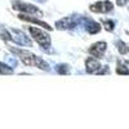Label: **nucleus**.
<instances>
[{"label":"nucleus","instance_id":"obj_1","mask_svg":"<svg viewBox=\"0 0 129 129\" xmlns=\"http://www.w3.org/2000/svg\"><path fill=\"white\" fill-rule=\"evenodd\" d=\"M14 53H18V56L21 58V61H22L25 64H27V66H36L39 69H44V70H48V64L40 59L38 56L32 54V53L27 52V50H21V49H14V48H10Z\"/></svg>","mask_w":129,"mask_h":129},{"label":"nucleus","instance_id":"obj_2","mask_svg":"<svg viewBox=\"0 0 129 129\" xmlns=\"http://www.w3.org/2000/svg\"><path fill=\"white\" fill-rule=\"evenodd\" d=\"M30 32L32 38H34L35 41H38V44L40 47H44V48H48L50 45V38L47 32H44L43 30H39V28H35V27H28Z\"/></svg>","mask_w":129,"mask_h":129},{"label":"nucleus","instance_id":"obj_3","mask_svg":"<svg viewBox=\"0 0 129 129\" xmlns=\"http://www.w3.org/2000/svg\"><path fill=\"white\" fill-rule=\"evenodd\" d=\"M13 8L18 9V10H22V12H28V13H39V9L31 4H26L22 2H14L13 3Z\"/></svg>","mask_w":129,"mask_h":129},{"label":"nucleus","instance_id":"obj_4","mask_svg":"<svg viewBox=\"0 0 129 129\" xmlns=\"http://www.w3.org/2000/svg\"><path fill=\"white\" fill-rule=\"evenodd\" d=\"M106 50V43H95V44H93L89 49V53L90 54H93L94 57H101L103 53Z\"/></svg>","mask_w":129,"mask_h":129},{"label":"nucleus","instance_id":"obj_5","mask_svg":"<svg viewBox=\"0 0 129 129\" xmlns=\"http://www.w3.org/2000/svg\"><path fill=\"white\" fill-rule=\"evenodd\" d=\"M90 9L93 12H109V10L112 9V4L110 2H101V3H97V4L92 5Z\"/></svg>","mask_w":129,"mask_h":129},{"label":"nucleus","instance_id":"obj_6","mask_svg":"<svg viewBox=\"0 0 129 129\" xmlns=\"http://www.w3.org/2000/svg\"><path fill=\"white\" fill-rule=\"evenodd\" d=\"M18 18L25 19V21H28V22H32V23H36V25H39V26H43V27L47 28V30H52V27H50L48 23L43 22V21H39V19H36V18H34V17H30V16H26V14H19Z\"/></svg>","mask_w":129,"mask_h":129},{"label":"nucleus","instance_id":"obj_7","mask_svg":"<svg viewBox=\"0 0 129 129\" xmlns=\"http://www.w3.org/2000/svg\"><path fill=\"white\" fill-rule=\"evenodd\" d=\"M101 67V64L98 63V61H95L94 58H88L87 59V71L88 72H94Z\"/></svg>","mask_w":129,"mask_h":129},{"label":"nucleus","instance_id":"obj_8","mask_svg":"<svg viewBox=\"0 0 129 129\" xmlns=\"http://www.w3.org/2000/svg\"><path fill=\"white\" fill-rule=\"evenodd\" d=\"M0 74H12V70L9 67H7L5 64L0 63Z\"/></svg>","mask_w":129,"mask_h":129},{"label":"nucleus","instance_id":"obj_9","mask_svg":"<svg viewBox=\"0 0 129 129\" xmlns=\"http://www.w3.org/2000/svg\"><path fill=\"white\" fill-rule=\"evenodd\" d=\"M119 45L120 47H117V48H119V50H120V53H123V54H124V53H126L129 49H128V47L124 44V43H121V41H119Z\"/></svg>","mask_w":129,"mask_h":129}]
</instances>
